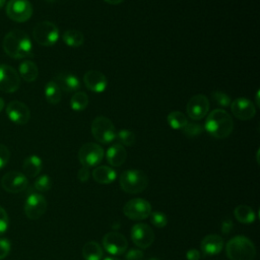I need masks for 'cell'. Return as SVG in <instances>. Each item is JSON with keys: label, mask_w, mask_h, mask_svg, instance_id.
<instances>
[{"label": "cell", "mask_w": 260, "mask_h": 260, "mask_svg": "<svg viewBox=\"0 0 260 260\" xmlns=\"http://www.w3.org/2000/svg\"><path fill=\"white\" fill-rule=\"evenodd\" d=\"M9 157H10L9 149L4 144L0 143V170L7 165Z\"/></svg>", "instance_id": "37"}, {"label": "cell", "mask_w": 260, "mask_h": 260, "mask_svg": "<svg viewBox=\"0 0 260 260\" xmlns=\"http://www.w3.org/2000/svg\"><path fill=\"white\" fill-rule=\"evenodd\" d=\"M103 255L102 247L94 241H89L82 247V256L84 260H102Z\"/></svg>", "instance_id": "26"}, {"label": "cell", "mask_w": 260, "mask_h": 260, "mask_svg": "<svg viewBox=\"0 0 260 260\" xmlns=\"http://www.w3.org/2000/svg\"><path fill=\"white\" fill-rule=\"evenodd\" d=\"M223 248V239L215 234L205 236L201 241V251L204 255L213 256L221 252Z\"/></svg>", "instance_id": "19"}, {"label": "cell", "mask_w": 260, "mask_h": 260, "mask_svg": "<svg viewBox=\"0 0 260 260\" xmlns=\"http://www.w3.org/2000/svg\"><path fill=\"white\" fill-rule=\"evenodd\" d=\"M107 161L113 167L122 166L127 157V152L125 147L121 143H115L111 145L106 152Z\"/></svg>", "instance_id": "21"}, {"label": "cell", "mask_w": 260, "mask_h": 260, "mask_svg": "<svg viewBox=\"0 0 260 260\" xmlns=\"http://www.w3.org/2000/svg\"><path fill=\"white\" fill-rule=\"evenodd\" d=\"M225 253L230 260H254L256 249L250 239L237 236L228 242Z\"/></svg>", "instance_id": "3"}, {"label": "cell", "mask_w": 260, "mask_h": 260, "mask_svg": "<svg viewBox=\"0 0 260 260\" xmlns=\"http://www.w3.org/2000/svg\"><path fill=\"white\" fill-rule=\"evenodd\" d=\"M19 76L26 82L35 81L39 75V69L35 62L30 60H24L18 65Z\"/></svg>", "instance_id": "24"}, {"label": "cell", "mask_w": 260, "mask_h": 260, "mask_svg": "<svg viewBox=\"0 0 260 260\" xmlns=\"http://www.w3.org/2000/svg\"><path fill=\"white\" fill-rule=\"evenodd\" d=\"M89 170L88 168L86 167H82L78 170V173H77V179L80 181V182H86L89 178Z\"/></svg>", "instance_id": "40"}, {"label": "cell", "mask_w": 260, "mask_h": 260, "mask_svg": "<svg viewBox=\"0 0 260 260\" xmlns=\"http://www.w3.org/2000/svg\"><path fill=\"white\" fill-rule=\"evenodd\" d=\"M85 86L93 92H103L108 85L107 77L98 70H89L83 76Z\"/></svg>", "instance_id": "18"}, {"label": "cell", "mask_w": 260, "mask_h": 260, "mask_svg": "<svg viewBox=\"0 0 260 260\" xmlns=\"http://www.w3.org/2000/svg\"><path fill=\"white\" fill-rule=\"evenodd\" d=\"M45 96L49 104L57 105L61 101V89L54 81H49L45 86Z\"/></svg>", "instance_id": "28"}, {"label": "cell", "mask_w": 260, "mask_h": 260, "mask_svg": "<svg viewBox=\"0 0 260 260\" xmlns=\"http://www.w3.org/2000/svg\"><path fill=\"white\" fill-rule=\"evenodd\" d=\"M104 260H120V259L115 258V257H107V258H105Z\"/></svg>", "instance_id": "45"}, {"label": "cell", "mask_w": 260, "mask_h": 260, "mask_svg": "<svg viewBox=\"0 0 260 260\" xmlns=\"http://www.w3.org/2000/svg\"><path fill=\"white\" fill-rule=\"evenodd\" d=\"M117 137L122 145L132 146L135 143V134L127 129L121 130L117 133Z\"/></svg>", "instance_id": "31"}, {"label": "cell", "mask_w": 260, "mask_h": 260, "mask_svg": "<svg viewBox=\"0 0 260 260\" xmlns=\"http://www.w3.org/2000/svg\"><path fill=\"white\" fill-rule=\"evenodd\" d=\"M3 108H4V101L3 99L0 98V112L3 110Z\"/></svg>", "instance_id": "44"}, {"label": "cell", "mask_w": 260, "mask_h": 260, "mask_svg": "<svg viewBox=\"0 0 260 260\" xmlns=\"http://www.w3.org/2000/svg\"><path fill=\"white\" fill-rule=\"evenodd\" d=\"M27 185V178L23 173L17 171H10L6 173L1 180L2 188L9 193H20L26 189Z\"/></svg>", "instance_id": "11"}, {"label": "cell", "mask_w": 260, "mask_h": 260, "mask_svg": "<svg viewBox=\"0 0 260 260\" xmlns=\"http://www.w3.org/2000/svg\"><path fill=\"white\" fill-rule=\"evenodd\" d=\"M123 213L132 220H142L151 213L150 203L142 198H133L123 206Z\"/></svg>", "instance_id": "8"}, {"label": "cell", "mask_w": 260, "mask_h": 260, "mask_svg": "<svg viewBox=\"0 0 260 260\" xmlns=\"http://www.w3.org/2000/svg\"><path fill=\"white\" fill-rule=\"evenodd\" d=\"M7 16L16 22H24L32 15V6L28 0H10L6 5Z\"/></svg>", "instance_id": "9"}, {"label": "cell", "mask_w": 260, "mask_h": 260, "mask_svg": "<svg viewBox=\"0 0 260 260\" xmlns=\"http://www.w3.org/2000/svg\"><path fill=\"white\" fill-rule=\"evenodd\" d=\"M104 1L109 4H112V5H118V4L122 3L124 0H104Z\"/></svg>", "instance_id": "43"}, {"label": "cell", "mask_w": 260, "mask_h": 260, "mask_svg": "<svg viewBox=\"0 0 260 260\" xmlns=\"http://www.w3.org/2000/svg\"><path fill=\"white\" fill-rule=\"evenodd\" d=\"M9 218L6 210L0 206V236H2L8 229Z\"/></svg>", "instance_id": "36"}, {"label": "cell", "mask_w": 260, "mask_h": 260, "mask_svg": "<svg viewBox=\"0 0 260 260\" xmlns=\"http://www.w3.org/2000/svg\"><path fill=\"white\" fill-rule=\"evenodd\" d=\"M131 239L138 248L146 249L154 241V232L145 223H136L131 229Z\"/></svg>", "instance_id": "14"}, {"label": "cell", "mask_w": 260, "mask_h": 260, "mask_svg": "<svg viewBox=\"0 0 260 260\" xmlns=\"http://www.w3.org/2000/svg\"><path fill=\"white\" fill-rule=\"evenodd\" d=\"M43 162L42 159L38 155H29L27 156L22 164V170L24 176L27 178H35L37 177L40 172L42 171Z\"/></svg>", "instance_id": "23"}, {"label": "cell", "mask_w": 260, "mask_h": 260, "mask_svg": "<svg viewBox=\"0 0 260 260\" xmlns=\"http://www.w3.org/2000/svg\"><path fill=\"white\" fill-rule=\"evenodd\" d=\"M5 2H6V0H0V9H1V8L4 6Z\"/></svg>", "instance_id": "46"}, {"label": "cell", "mask_w": 260, "mask_h": 260, "mask_svg": "<svg viewBox=\"0 0 260 260\" xmlns=\"http://www.w3.org/2000/svg\"><path fill=\"white\" fill-rule=\"evenodd\" d=\"M54 82L59 86L61 90L67 92L75 91L80 87L79 79L76 75H73L71 73H58L54 77Z\"/></svg>", "instance_id": "20"}, {"label": "cell", "mask_w": 260, "mask_h": 260, "mask_svg": "<svg viewBox=\"0 0 260 260\" xmlns=\"http://www.w3.org/2000/svg\"><path fill=\"white\" fill-rule=\"evenodd\" d=\"M88 106V96L83 91H78L74 93L70 100V107L73 111L80 112L85 110Z\"/></svg>", "instance_id": "30"}, {"label": "cell", "mask_w": 260, "mask_h": 260, "mask_svg": "<svg viewBox=\"0 0 260 260\" xmlns=\"http://www.w3.org/2000/svg\"><path fill=\"white\" fill-rule=\"evenodd\" d=\"M212 99L214 100V102L222 107H229L232 103L231 98L223 91L220 90H216L212 92Z\"/></svg>", "instance_id": "35"}, {"label": "cell", "mask_w": 260, "mask_h": 260, "mask_svg": "<svg viewBox=\"0 0 260 260\" xmlns=\"http://www.w3.org/2000/svg\"><path fill=\"white\" fill-rule=\"evenodd\" d=\"M149 216H150L151 223L155 228L161 229V228H165L168 223V218H167L166 214L160 212V211H151Z\"/></svg>", "instance_id": "33"}, {"label": "cell", "mask_w": 260, "mask_h": 260, "mask_svg": "<svg viewBox=\"0 0 260 260\" xmlns=\"http://www.w3.org/2000/svg\"><path fill=\"white\" fill-rule=\"evenodd\" d=\"M231 110L234 116L240 120H251L255 114H256V109L254 104L244 98H239L231 103Z\"/></svg>", "instance_id": "17"}, {"label": "cell", "mask_w": 260, "mask_h": 260, "mask_svg": "<svg viewBox=\"0 0 260 260\" xmlns=\"http://www.w3.org/2000/svg\"><path fill=\"white\" fill-rule=\"evenodd\" d=\"M234 215L239 222L245 224L252 223L256 219V214L253 208L245 204L238 205L234 210Z\"/></svg>", "instance_id": "25"}, {"label": "cell", "mask_w": 260, "mask_h": 260, "mask_svg": "<svg viewBox=\"0 0 260 260\" xmlns=\"http://www.w3.org/2000/svg\"><path fill=\"white\" fill-rule=\"evenodd\" d=\"M148 260H159L158 258H150V259H148Z\"/></svg>", "instance_id": "47"}, {"label": "cell", "mask_w": 260, "mask_h": 260, "mask_svg": "<svg viewBox=\"0 0 260 260\" xmlns=\"http://www.w3.org/2000/svg\"><path fill=\"white\" fill-rule=\"evenodd\" d=\"M167 121H168V124L170 125V127L173 129H176V130L183 129L185 127V125L188 123L187 117L185 116V114H183L180 111L171 112L167 117Z\"/></svg>", "instance_id": "29"}, {"label": "cell", "mask_w": 260, "mask_h": 260, "mask_svg": "<svg viewBox=\"0 0 260 260\" xmlns=\"http://www.w3.org/2000/svg\"><path fill=\"white\" fill-rule=\"evenodd\" d=\"M105 151L98 143L87 142L83 144L78 151V159L82 167L90 168L98 166L104 158Z\"/></svg>", "instance_id": "7"}, {"label": "cell", "mask_w": 260, "mask_h": 260, "mask_svg": "<svg viewBox=\"0 0 260 260\" xmlns=\"http://www.w3.org/2000/svg\"><path fill=\"white\" fill-rule=\"evenodd\" d=\"M103 247L111 255H122L127 251L128 242L124 235L117 232H110L103 238Z\"/></svg>", "instance_id": "12"}, {"label": "cell", "mask_w": 260, "mask_h": 260, "mask_svg": "<svg viewBox=\"0 0 260 260\" xmlns=\"http://www.w3.org/2000/svg\"><path fill=\"white\" fill-rule=\"evenodd\" d=\"M47 206V200L43 195L39 193H32L25 200L24 213L29 219L36 220L46 212Z\"/></svg>", "instance_id": "13"}, {"label": "cell", "mask_w": 260, "mask_h": 260, "mask_svg": "<svg viewBox=\"0 0 260 260\" xmlns=\"http://www.w3.org/2000/svg\"><path fill=\"white\" fill-rule=\"evenodd\" d=\"M184 134L188 137H195V136H198L201 134L202 130H203V127L202 125L200 124H197V123H187L185 125V127L182 129Z\"/></svg>", "instance_id": "34"}, {"label": "cell", "mask_w": 260, "mask_h": 260, "mask_svg": "<svg viewBox=\"0 0 260 260\" xmlns=\"http://www.w3.org/2000/svg\"><path fill=\"white\" fill-rule=\"evenodd\" d=\"M62 39L64 41V43L72 48H77L83 45L84 43V37L83 34L77 29H67L63 36Z\"/></svg>", "instance_id": "27"}, {"label": "cell", "mask_w": 260, "mask_h": 260, "mask_svg": "<svg viewBox=\"0 0 260 260\" xmlns=\"http://www.w3.org/2000/svg\"><path fill=\"white\" fill-rule=\"evenodd\" d=\"M8 119L18 125H24L29 121L30 111L26 105L19 101H12L6 106Z\"/></svg>", "instance_id": "16"}, {"label": "cell", "mask_w": 260, "mask_h": 260, "mask_svg": "<svg viewBox=\"0 0 260 260\" xmlns=\"http://www.w3.org/2000/svg\"><path fill=\"white\" fill-rule=\"evenodd\" d=\"M35 189L40 191V192H46L49 191L52 187V180L49 176L47 175H42L40 177L37 178V180L35 181Z\"/></svg>", "instance_id": "32"}, {"label": "cell", "mask_w": 260, "mask_h": 260, "mask_svg": "<svg viewBox=\"0 0 260 260\" xmlns=\"http://www.w3.org/2000/svg\"><path fill=\"white\" fill-rule=\"evenodd\" d=\"M188 116L193 120L203 119L209 110V101L203 94L193 95L186 106Z\"/></svg>", "instance_id": "15"}, {"label": "cell", "mask_w": 260, "mask_h": 260, "mask_svg": "<svg viewBox=\"0 0 260 260\" xmlns=\"http://www.w3.org/2000/svg\"><path fill=\"white\" fill-rule=\"evenodd\" d=\"M91 133L94 139L103 144H109L117 137L113 122L104 116L94 118L91 123Z\"/></svg>", "instance_id": "5"}, {"label": "cell", "mask_w": 260, "mask_h": 260, "mask_svg": "<svg viewBox=\"0 0 260 260\" xmlns=\"http://www.w3.org/2000/svg\"><path fill=\"white\" fill-rule=\"evenodd\" d=\"M234 228V222L231 218H225L221 221V232L222 234L226 235L230 234V232L233 230Z\"/></svg>", "instance_id": "41"}, {"label": "cell", "mask_w": 260, "mask_h": 260, "mask_svg": "<svg viewBox=\"0 0 260 260\" xmlns=\"http://www.w3.org/2000/svg\"><path fill=\"white\" fill-rule=\"evenodd\" d=\"M32 36L39 45L50 47L58 42L59 29L51 21H41L35 26Z\"/></svg>", "instance_id": "6"}, {"label": "cell", "mask_w": 260, "mask_h": 260, "mask_svg": "<svg viewBox=\"0 0 260 260\" xmlns=\"http://www.w3.org/2000/svg\"><path fill=\"white\" fill-rule=\"evenodd\" d=\"M11 249V244L8 239L2 238L0 239V260L7 257Z\"/></svg>", "instance_id": "38"}, {"label": "cell", "mask_w": 260, "mask_h": 260, "mask_svg": "<svg viewBox=\"0 0 260 260\" xmlns=\"http://www.w3.org/2000/svg\"><path fill=\"white\" fill-rule=\"evenodd\" d=\"M120 187L129 194H137L142 192L148 185L146 174L140 170H126L119 179Z\"/></svg>", "instance_id": "4"}, {"label": "cell", "mask_w": 260, "mask_h": 260, "mask_svg": "<svg viewBox=\"0 0 260 260\" xmlns=\"http://www.w3.org/2000/svg\"><path fill=\"white\" fill-rule=\"evenodd\" d=\"M204 128L212 137L223 139L233 132L234 121L226 111L215 109L207 116Z\"/></svg>", "instance_id": "2"}, {"label": "cell", "mask_w": 260, "mask_h": 260, "mask_svg": "<svg viewBox=\"0 0 260 260\" xmlns=\"http://www.w3.org/2000/svg\"><path fill=\"white\" fill-rule=\"evenodd\" d=\"M92 178L99 184H111L117 178V173L114 169L107 166L96 167L92 171Z\"/></svg>", "instance_id": "22"}, {"label": "cell", "mask_w": 260, "mask_h": 260, "mask_svg": "<svg viewBox=\"0 0 260 260\" xmlns=\"http://www.w3.org/2000/svg\"><path fill=\"white\" fill-rule=\"evenodd\" d=\"M20 85V76L11 66L6 64L0 65V90L10 93L18 89Z\"/></svg>", "instance_id": "10"}, {"label": "cell", "mask_w": 260, "mask_h": 260, "mask_svg": "<svg viewBox=\"0 0 260 260\" xmlns=\"http://www.w3.org/2000/svg\"><path fill=\"white\" fill-rule=\"evenodd\" d=\"M201 257V254L198 250L196 249H190L186 253V258L187 260H199Z\"/></svg>", "instance_id": "42"}, {"label": "cell", "mask_w": 260, "mask_h": 260, "mask_svg": "<svg viewBox=\"0 0 260 260\" xmlns=\"http://www.w3.org/2000/svg\"><path fill=\"white\" fill-rule=\"evenodd\" d=\"M3 49L6 55L14 59L27 58L34 55L29 37L20 29H13L4 37Z\"/></svg>", "instance_id": "1"}, {"label": "cell", "mask_w": 260, "mask_h": 260, "mask_svg": "<svg viewBox=\"0 0 260 260\" xmlns=\"http://www.w3.org/2000/svg\"><path fill=\"white\" fill-rule=\"evenodd\" d=\"M126 260H142L143 252L139 249H130L125 255Z\"/></svg>", "instance_id": "39"}]
</instances>
